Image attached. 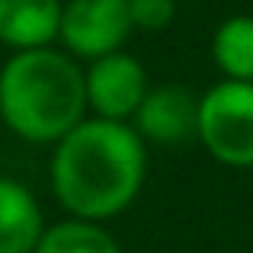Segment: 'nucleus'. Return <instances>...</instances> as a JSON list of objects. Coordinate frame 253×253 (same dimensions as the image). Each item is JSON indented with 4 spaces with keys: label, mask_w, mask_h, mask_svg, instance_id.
Here are the masks:
<instances>
[{
    "label": "nucleus",
    "mask_w": 253,
    "mask_h": 253,
    "mask_svg": "<svg viewBox=\"0 0 253 253\" xmlns=\"http://www.w3.org/2000/svg\"><path fill=\"white\" fill-rule=\"evenodd\" d=\"M199 144L221 167H253V84L218 81L199 96Z\"/></svg>",
    "instance_id": "nucleus-3"
},
{
    "label": "nucleus",
    "mask_w": 253,
    "mask_h": 253,
    "mask_svg": "<svg viewBox=\"0 0 253 253\" xmlns=\"http://www.w3.org/2000/svg\"><path fill=\"white\" fill-rule=\"evenodd\" d=\"M45 231L36 196L19 179L0 176V253H32Z\"/></svg>",
    "instance_id": "nucleus-8"
},
{
    "label": "nucleus",
    "mask_w": 253,
    "mask_h": 253,
    "mask_svg": "<svg viewBox=\"0 0 253 253\" xmlns=\"http://www.w3.org/2000/svg\"><path fill=\"white\" fill-rule=\"evenodd\" d=\"M32 253H122V247L99 221L64 218L58 224H45Z\"/></svg>",
    "instance_id": "nucleus-10"
},
{
    "label": "nucleus",
    "mask_w": 253,
    "mask_h": 253,
    "mask_svg": "<svg viewBox=\"0 0 253 253\" xmlns=\"http://www.w3.org/2000/svg\"><path fill=\"white\" fill-rule=\"evenodd\" d=\"M84 86H86V109L96 119L131 122L151 90V77L135 55L112 51L106 58L90 61V68L84 71Z\"/></svg>",
    "instance_id": "nucleus-5"
},
{
    "label": "nucleus",
    "mask_w": 253,
    "mask_h": 253,
    "mask_svg": "<svg viewBox=\"0 0 253 253\" xmlns=\"http://www.w3.org/2000/svg\"><path fill=\"white\" fill-rule=\"evenodd\" d=\"M64 0H0V45L13 51L48 48L58 39Z\"/></svg>",
    "instance_id": "nucleus-7"
},
{
    "label": "nucleus",
    "mask_w": 253,
    "mask_h": 253,
    "mask_svg": "<svg viewBox=\"0 0 253 253\" xmlns=\"http://www.w3.org/2000/svg\"><path fill=\"white\" fill-rule=\"evenodd\" d=\"M131 32L128 0H64L58 42L77 61H96L122 51Z\"/></svg>",
    "instance_id": "nucleus-4"
},
{
    "label": "nucleus",
    "mask_w": 253,
    "mask_h": 253,
    "mask_svg": "<svg viewBox=\"0 0 253 253\" xmlns=\"http://www.w3.org/2000/svg\"><path fill=\"white\" fill-rule=\"evenodd\" d=\"M179 0H128V16L131 29L141 32H164L176 19Z\"/></svg>",
    "instance_id": "nucleus-11"
},
{
    "label": "nucleus",
    "mask_w": 253,
    "mask_h": 253,
    "mask_svg": "<svg viewBox=\"0 0 253 253\" xmlns=\"http://www.w3.org/2000/svg\"><path fill=\"white\" fill-rule=\"evenodd\" d=\"M131 128L144 144H186L199 135V96L189 86L161 84L151 86L144 103L138 106Z\"/></svg>",
    "instance_id": "nucleus-6"
},
{
    "label": "nucleus",
    "mask_w": 253,
    "mask_h": 253,
    "mask_svg": "<svg viewBox=\"0 0 253 253\" xmlns=\"http://www.w3.org/2000/svg\"><path fill=\"white\" fill-rule=\"evenodd\" d=\"M51 192L71 218L109 221L122 215L148 179V144L131 122L84 119L51 154Z\"/></svg>",
    "instance_id": "nucleus-1"
},
{
    "label": "nucleus",
    "mask_w": 253,
    "mask_h": 253,
    "mask_svg": "<svg viewBox=\"0 0 253 253\" xmlns=\"http://www.w3.org/2000/svg\"><path fill=\"white\" fill-rule=\"evenodd\" d=\"M211 61L224 81L253 84V16H228L211 36Z\"/></svg>",
    "instance_id": "nucleus-9"
},
{
    "label": "nucleus",
    "mask_w": 253,
    "mask_h": 253,
    "mask_svg": "<svg viewBox=\"0 0 253 253\" xmlns=\"http://www.w3.org/2000/svg\"><path fill=\"white\" fill-rule=\"evenodd\" d=\"M0 119L29 144H58L86 119V86L77 58L58 48L13 51L0 68Z\"/></svg>",
    "instance_id": "nucleus-2"
}]
</instances>
